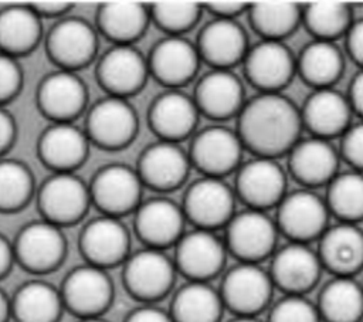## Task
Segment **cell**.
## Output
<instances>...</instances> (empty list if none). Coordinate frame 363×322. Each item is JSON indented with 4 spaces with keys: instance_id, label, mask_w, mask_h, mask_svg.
<instances>
[{
    "instance_id": "6da1fadb",
    "label": "cell",
    "mask_w": 363,
    "mask_h": 322,
    "mask_svg": "<svg viewBox=\"0 0 363 322\" xmlns=\"http://www.w3.org/2000/svg\"><path fill=\"white\" fill-rule=\"evenodd\" d=\"M237 135L258 157L277 159L295 146L303 128L301 111L279 92H259L240 111Z\"/></svg>"
},
{
    "instance_id": "7a4b0ae2",
    "label": "cell",
    "mask_w": 363,
    "mask_h": 322,
    "mask_svg": "<svg viewBox=\"0 0 363 322\" xmlns=\"http://www.w3.org/2000/svg\"><path fill=\"white\" fill-rule=\"evenodd\" d=\"M277 235L278 227L265 211L247 209L225 226L224 244L240 262L258 264L274 254Z\"/></svg>"
},
{
    "instance_id": "3957f363",
    "label": "cell",
    "mask_w": 363,
    "mask_h": 322,
    "mask_svg": "<svg viewBox=\"0 0 363 322\" xmlns=\"http://www.w3.org/2000/svg\"><path fill=\"white\" fill-rule=\"evenodd\" d=\"M272 291L268 271L259 264L238 262L225 272L218 292L224 308L235 316H257L268 306Z\"/></svg>"
},
{
    "instance_id": "277c9868",
    "label": "cell",
    "mask_w": 363,
    "mask_h": 322,
    "mask_svg": "<svg viewBox=\"0 0 363 322\" xmlns=\"http://www.w3.org/2000/svg\"><path fill=\"white\" fill-rule=\"evenodd\" d=\"M234 206L235 194L223 179L203 176L186 190L182 209L196 228L214 231L228 224Z\"/></svg>"
},
{
    "instance_id": "5b68a950",
    "label": "cell",
    "mask_w": 363,
    "mask_h": 322,
    "mask_svg": "<svg viewBox=\"0 0 363 322\" xmlns=\"http://www.w3.org/2000/svg\"><path fill=\"white\" fill-rule=\"evenodd\" d=\"M277 227L292 243L308 244L319 240L329 227V210L325 199L308 189L285 194L277 206Z\"/></svg>"
},
{
    "instance_id": "8992f818",
    "label": "cell",
    "mask_w": 363,
    "mask_h": 322,
    "mask_svg": "<svg viewBox=\"0 0 363 322\" xmlns=\"http://www.w3.org/2000/svg\"><path fill=\"white\" fill-rule=\"evenodd\" d=\"M242 149L235 131L213 125L197 132L190 145L189 159L203 176L223 179L238 169Z\"/></svg>"
},
{
    "instance_id": "52a82bcc",
    "label": "cell",
    "mask_w": 363,
    "mask_h": 322,
    "mask_svg": "<svg viewBox=\"0 0 363 322\" xmlns=\"http://www.w3.org/2000/svg\"><path fill=\"white\" fill-rule=\"evenodd\" d=\"M227 247L214 231L194 228L176 243L174 265L189 281L208 282L225 264Z\"/></svg>"
},
{
    "instance_id": "ba28073f",
    "label": "cell",
    "mask_w": 363,
    "mask_h": 322,
    "mask_svg": "<svg viewBox=\"0 0 363 322\" xmlns=\"http://www.w3.org/2000/svg\"><path fill=\"white\" fill-rule=\"evenodd\" d=\"M235 194L248 209L265 211L277 207L286 194V176L275 159L258 157L238 167Z\"/></svg>"
},
{
    "instance_id": "9c48e42d",
    "label": "cell",
    "mask_w": 363,
    "mask_h": 322,
    "mask_svg": "<svg viewBox=\"0 0 363 322\" xmlns=\"http://www.w3.org/2000/svg\"><path fill=\"white\" fill-rule=\"evenodd\" d=\"M244 72L259 92H279L296 72V58L284 41L262 40L248 48Z\"/></svg>"
},
{
    "instance_id": "30bf717a",
    "label": "cell",
    "mask_w": 363,
    "mask_h": 322,
    "mask_svg": "<svg viewBox=\"0 0 363 322\" xmlns=\"http://www.w3.org/2000/svg\"><path fill=\"white\" fill-rule=\"evenodd\" d=\"M176 265L163 250L145 248L126 260L123 279L132 295L143 301H156L173 287Z\"/></svg>"
},
{
    "instance_id": "8fae6325",
    "label": "cell",
    "mask_w": 363,
    "mask_h": 322,
    "mask_svg": "<svg viewBox=\"0 0 363 322\" xmlns=\"http://www.w3.org/2000/svg\"><path fill=\"white\" fill-rule=\"evenodd\" d=\"M268 272L274 287L286 295H303L318 284L322 264L308 244L291 241L274 252Z\"/></svg>"
},
{
    "instance_id": "7c38bea8",
    "label": "cell",
    "mask_w": 363,
    "mask_h": 322,
    "mask_svg": "<svg viewBox=\"0 0 363 322\" xmlns=\"http://www.w3.org/2000/svg\"><path fill=\"white\" fill-rule=\"evenodd\" d=\"M200 55L196 44L183 35H167L152 50L149 71L169 89H179L197 74Z\"/></svg>"
},
{
    "instance_id": "4fadbf2b",
    "label": "cell",
    "mask_w": 363,
    "mask_h": 322,
    "mask_svg": "<svg viewBox=\"0 0 363 322\" xmlns=\"http://www.w3.org/2000/svg\"><path fill=\"white\" fill-rule=\"evenodd\" d=\"M197 51L214 70H230L242 62L247 51V34L237 20L217 18L208 21L197 38Z\"/></svg>"
},
{
    "instance_id": "5bb4252c",
    "label": "cell",
    "mask_w": 363,
    "mask_h": 322,
    "mask_svg": "<svg viewBox=\"0 0 363 322\" xmlns=\"http://www.w3.org/2000/svg\"><path fill=\"white\" fill-rule=\"evenodd\" d=\"M186 217L182 206L166 197H155L138 206L135 227L150 248L163 250L176 245L184 234Z\"/></svg>"
},
{
    "instance_id": "9a60e30c",
    "label": "cell",
    "mask_w": 363,
    "mask_h": 322,
    "mask_svg": "<svg viewBox=\"0 0 363 322\" xmlns=\"http://www.w3.org/2000/svg\"><path fill=\"white\" fill-rule=\"evenodd\" d=\"M318 257L333 277H353L363 268V231L356 224L337 223L319 237Z\"/></svg>"
},
{
    "instance_id": "2e32d148",
    "label": "cell",
    "mask_w": 363,
    "mask_h": 322,
    "mask_svg": "<svg viewBox=\"0 0 363 322\" xmlns=\"http://www.w3.org/2000/svg\"><path fill=\"white\" fill-rule=\"evenodd\" d=\"M193 99L199 112L214 121L238 115L245 104L241 79L231 70L214 68L199 79Z\"/></svg>"
},
{
    "instance_id": "e0dca14e",
    "label": "cell",
    "mask_w": 363,
    "mask_h": 322,
    "mask_svg": "<svg viewBox=\"0 0 363 322\" xmlns=\"http://www.w3.org/2000/svg\"><path fill=\"white\" fill-rule=\"evenodd\" d=\"M189 153L176 142L160 140L140 156L138 174L142 183L156 190H173L186 182L190 172Z\"/></svg>"
},
{
    "instance_id": "ac0fdd59",
    "label": "cell",
    "mask_w": 363,
    "mask_h": 322,
    "mask_svg": "<svg viewBox=\"0 0 363 322\" xmlns=\"http://www.w3.org/2000/svg\"><path fill=\"white\" fill-rule=\"evenodd\" d=\"M352 113L347 98L333 88L313 89L301 109L302 125L312 136L326 140L347 131Z\"/></svg>"
},
{
    "instance_id": "d6986e66",
    "label": "cell",
    "mask_w": 363,
    "mask_h": 322,
    "mask_svg": "<svg viewBox=\"0 0 363 322\" xmlns=\"http://www.w3.org/2000/svg\"><path fill=\"white\" fill-rule=\"evenodd\" d=\"M289 170L305 187L328 184L336 174L339 153L333 145L316 136L299 139L289 150Z\"/></svg>"
},
{
    "instance_id": "ffe728a7",
    "label": "cell",
    "mask_w": 363,
    "mask_h": 322,
    "mask_svg": "<svg viewBox=\"0 0 363 322\" xmlns=\"http://www.w3.org/2000/svg\"><path fill=\"white\" fill-rule=\"evenodd\" d=\"M199 115L191 96L179 89H167L153 101L149 122L162 140L179 143L194 131Z\"/></svg>"
},
{
    "instance_id": "44dd1931",
    "label": "cell",
    "mask_w": 363,
    "mask_h": 322,
    "mask_svg": "<svg viewBox=\"0 0 363 322\" xmlns=\"http://www.w3.org/2000/svg\"><path fill=\"white\" fill-rule=\"evenodd\" d=\"M62 301L84 318L96 316L112 298V284L101 267L84 265L75 268L65 279Z\"/></svg>"
},
{
    "instance_id": "7402d4cb",
    "label": "cell",
    "mask_w": 363,
    "mask_h": 322,
    "mask_svg": "<svg viewBox=\"0 0 363 322\" xmlns=\"http://www.w3.org/2000/svg\"><path fill=\"white\" fill-rule=\"evenodd\" d=\"M142 180L133 169L125 165H111L102 169L92 184V196L96 204L116 216L135 209L139 204Z\"/></svg>"
},
{
    "instance_id": "603a6c76",
    "label": "cell",
    "mask_w": 363,
    "mask_h": 322,
    "mask_svg": "<svg viewBox=\"0 0 363 322\" xmlns=\"http://www.w3.org/2000/svg\"><path fill=\"white\" fill-rule=\"evenodd\" d=\"M65 241L54 223L35 221L24 227L16 243L18 260L30 270L47 271L58 265Z\"/></svg>"
},
{
    "instance_id": "cb8c5ba5",
    "label": "cell",
    "mask_w": 363,
    "mask_h": 322,
    "mask_svg": "<svg viewBox=\"0 0 363 322\" xmlns=\"http://www.w3.org/2000/svg\"><path fill=\"white\" fill-rule=\"evenodd\" d=\"M81 247L92 265H112L126 258L129 234L113 216L92 220L81 235Z\"/></svg>"
},
{
    "instance_id": "d4e9b609",
    "label": "cell",
    "mask_w": 363,
    "mask_h": 322,
    "mask_svg": "<svg viewBox=\"0 0 363 322\" xmlns=\"http://www.w3.org/2000/svg\"><path fill=\"white\" fill-rule=\"evenodd\" d=\"M136 129V113L121 96L99 101L89 113V132L101 145L123 146L135 136Z\"/></svg>"
},
{
    "instance_id": "484cf974",
    "label": "cell",
    "mask_w": 363,
    "mask_h": 322,
    "mask_svg": "<svg viewBox=\"0 0 363 322\" xmlns=\"http://www.w3.org/2000/svg\"><path fill=\"white\" fill-rule=\"evenodd\" d=\"M147 71L145 57L129 44H118L111 48L99 65L101 81L119 96L142 88Z\"/></svg>"
},
{
    "instance_id": "4316f807",
    "label": "cell",
    "mask_w": 363,
    "mask_h": 322,
    "mask_svg": "<svg viewBox=\"0 0 363 322\" xmlns=\"http://www.w3.org/2000/svg\"><path fill=\"white\" fill-rule=\"evenodd\" d=\"M88 191L82 180L69 173H58L48 179L40 193V204L51 223L77 220L85 210Z\"/></svg>"
},
{
    "instance_id": "83f0119b",
    "label": "cell",
    "mask_w": 363,
    "mask_h": 322,
    "mask_svg": "<svg viewBox=\"0 0 363 322\" xmlns=\"http://www.w3.org/2000/svg\"><path fill=\"white\" fill-rule=\"evenodd\" d=\"M343 54L333 41L313 40L301 51L296 72L313 89L332 88L343 72Z\"/></svg>"
},
{
    "instance_id": "f1b7e54d",
    "label": "cell",
    "mask_w": 363,
    "mask_h": 322,
    "mask_svg": "<svg viewBox=\"0 0 363 322\" xmlns=\"http://www.w3.org/2000/svg\"><path fill=\"white\" fill-rule=\"evenodd\" d=\"M316 308L325 322H360L363 318V285L353 277H333L322 288Z\"/></svg>"
},
{
    "instance_id": "f546056e",
    "label": "cell",
    "mask_w": 363,
    "mask_h": 322,
    "mask_svg": "<svg viewBox=\"0 0 363 322\" xmlns=\"http://www.w3.org/2000/svg\"><path fill=\"white\" fill-rule=\"evenodd\" d=\"M223 311L217 289L208 282L189 281L174 294L169 313L173 322H220Z\"/></svg>"
},
{
    "instance_id": "4dcf8cb0",
    "label": "cell",
    "mask_w": 363,
    "mask_h": 322,
    "mask_svg": "<svg viewBox=\"0 0 363 322\" xmlns=\"http://www.w3.org/2000/svg\"><path fill=\"white\" fill-rule=\"evenodd\" d=\"M95 45L94 30L79 18H68L58 23L48 38L51 55L65 65L85 62L94 54Z\"/></svg>"
},
{
    "instance_id": "1f68e13d",
    "label": "cell",
    "mask_w": 363,
    "mask_h": 322,
    "mask_svg": "<svg viewBox=\"0 0 363 322\" xmlns=\"http://www.w3.org/2000/svg\"><path fill=\"white\" fill-rule=\"evenodd\" d=\"M248 16L262 40L282 41L302 23V7L292 1H255L248 4Z\"/></svg>"
},
{
    "instance_id": "d6a6232c",
    "label": "cell",
    "mask_w": 363,
    "mask_h": 322,
    "mask_svg": "<svg viewBox=\"0 0 363 322\" xmlns=\"http://www.w3.org/2000/svg\"><path fill=\"white\" fill-rule=\"evenodd\" d=\"M85 101V88L78 77L68 71L51 74L40 88L43 109L55 118H69L77 113Z\"/></svg>"
},
{
    "instance_id": "836d02e7",
    "label": "cell",
    "mask_w": 363,
    "mask_h": 322,
    "mask_svg": "<svg viewBox=\"0 0 363 322\" xmlns=\"http://www.w3.org/2000/svg\"><path fill=\"white\" fill-rule=\"evenodd\" d=\"M62 296L47 282L33 281L23 285L14 296L13 312L18 322H55Z\"/></svg>"
},
{
    "instance_id": "e575fe53",
    "label": "cell",
    "mask_w": 363,
    "mask_h": 322,
    "mask_svg": "<svg viewBox=\"0 0 363 322\" xmlns=\"http://www.w3.org/2000/svg\"><path fill=\"white\" fill-rule=\"evenodd\" d=\"M325 203L340 223L356 224L363 220V173H337L329 183Z\"/></svg>"
},
{
    "instance_id": "d590c367",
    "label": "cell",
    "mask_w": 363,
    "mask_h": 322,
    "mask_svg": "<svg viewBox=\"0 0 363 322\" xmlns=\"http://www.w3.org/2000/svg\"><path fill=\"white\" fill-rule=\"evenodd\" d=\"M149 9L135 1H112L104 4L99 13L102 30L119 44L138 38L149 21Z\"/></svg>"
},
{
    "instance_id": "8d00e7d4",
    "label": "cell",
    "mask_w": 363,
    "mask_h": 322,
    "mask_svg": "<svg viewBox=\"0 0 363 322\" xmlns=\"http://www.w3.org/2000/svg\"><path fill=\"white\" fill-rule=\"evenodd\" d=\"M302 23L313 40L335 43L352 26V9L340 1H312L302 7Z\"/></svg>"
},
{
    "instance_id": "74e56055",
    "label": "cell",
    "mask_w": 363,
    "mask_h": 322,
    "mask_svg": "<svg viewBox=\"0 0 363 322\" xmlns=\"http://www.w3.org/2000/svg\"><path fill=\"white\" fill-rule=\"evenodd\" d=\"M45 162L55 167H71L79 163L86 152L84 133L69 123H58L45 131L40 142Z\"/></svg>"
},
{
    "instance_id": "f35d334b",
    "label": "cell",
    "mask_w": 363,
    "mask_h": 322,
    "mask_svg": "<svg viewBox=\"0 0 363 322\" xmlns=\"http://www.w3.org/2000/svg\"><path fill=\"white\" fill-rule=\"evenodd\" d=\"M40 35L37 13L28 7H10L0 13V45L13 52L28 50Z\"/></svg>"
},
{
    "instance_id": "ab89813d",
    "label": "cell",
    "mask_w": 363,
    "mask_h": 322,
    "mask_svg": "<svg viewBox=\"0 0 363 322\" xmlns=\"http://www.w3.org/2000/svg\"><path fill=\"white\" fill-rule=\"evenodd\" d=\"M201 10V4L194 1H156L149 14L169 35H182L197 24Z\"/></svg>"
},
{
    "instance_id": "60d3db41",
    "label": "cell",
    "mask_w": 363,
    "mask_h": 322,
    "mask_svg": "<svg viewBox=\"0 0 363 322\" xmlns=\"http://www.w3.org/2000/svg\"><path fill=\"white\" fill-rule=\"evenodd\" d=\"M31 190V176L18 162H0V207L14 209L23 204Z\"/></svg>"
},
{
    "instance_id": "b9f144b4",
    "label": "cell",
    "mask_w": 363,
    "mask_h": 322,
    "mask_svg": "<svg viewBox=\"0 0 363 322\" xmlns=\"http://www.w3.org/2000/svg\"><path fill=\"white\" fill-rule=\"evenodd\" d=\"M315 304L303 295H285L269 311L268 322H320Z\"/></svg>"
},
{
    "instance_id": "7bdbcfd3",
    "label": "cell",
    "mask_w": 363,
    "mask_h": 322,
    "mask_svg": "<svg viewBox=\"0 0 363 322\" xmlns=\"http://www.w3.org/2000/svg\"><path fill=\"white\" fill-rule=\"evenodd\" d=\"M340 156L356 170L363 173V121L350 125L342 135Z\"/></svg>"
},
{
    "instance_id": "ee69618b",
    "label": "cell",
    "mask_w": 363,
    "mask_h": 322,
    "mask_svg": "<svg viewBox=\"0 0 363 322\" xmlns=\"http://www.w3.org/2000/svg\"><path fill=\"white\" fill-rule=\"evenodd\" d=\"M20 84V70L16 61L6 55L0 54V99L11 96Z\"/></svg>"
},
{
    "instance_id": "f6af8a7d",
    "label": "cell",
    "mask_w": 363,
    "mask_h": 322,
    "mask_svg": "<svg viewBox=\"0 0 363 322\" xmlns=\"http://www.w3.org/2000/svg\"><path fill=\"white\" fill-rule=\"evenodd\" d=\"M345 35L349 57L363 68V18L353 21Z\"/></svg>"
},
{
    "instance_id": "bcb514c9",
    "label": "cell",
    "mask_w": 363,
    "mask_h": 322,
    "mask_svg": "<svg viewBox=\"0 0 363 322\" xmlns=\"http://www.w3.org/2000/svg\"><path fill=\"white\" fill-rule=\"evenodd\" d=\"M206 9L217 18H233L238 17L242 11L248 10V4L244 1H208Z\"/></svg>"
},
{
    "instance_id": "7dc6e473",
    "label": "cell",
    "mask_w": 363,
    "mask_h": 322,
    "mask_svg": "<svg viewBox=\"0 0 363 322\" xmlns=\"http://www.w3.org/2000/svg\"><path fill=\"white\" fill-rule=\"evenodd\" d=\"M125 322H173L169 312L156 306H140L135 309Z\"/></svg>"
},
{
    "instance_id": "c3c4849f",
    "label": "cell",
    "mask_w": 363,
    "mask_h": 322,
    "mask_svg": "<svg viewBox=\"0 0 363 322\" xmlns=\"http://www.w3.org/2000/svg\"><path fill=\"white\" fill-rule=\"evenodd\" d=\"M352 112L357 113L363 119V68L353 77L349 88V95L346 96Z\"/></svg>"
},
{
    "instance_id": "681fc988",
    "label": "cell",
    "mask_w": 363,
    "mask_h": 322,
    "mask_svg": "<svg viewBox=\"0 0 363 322\" xmlns=\"http://www.w3.org/2000/svg\"><path fill=\"white\" fill-rule=\"evenodd\" d=\"M13 133H14L13 119L6 111L0 108V150L10 143Z\"/></svg>"
},
{
    "instance_id": "f907efd6",
    "label": "cell",
    "mask_w": 363,
    "mask_h": 322,
    "mask_svg": "<svg viewBox=\"0 0 363 322\" xmlns=\"http://www.w3.org/2000/svg\"><path fill=\"white\" fill-rule=\"evenodd\" d=\"M11 258H13L11 245L0 234V275H3L9 270V267L11 264Z\"/></svg>"
},
{
    "instance_id": "816d5d0a",
    "label": "cell",
    "mask_w": 363,
    "mask_h": 322,
    "mask_svg": "<svg viewBox=\"0 0 363 322\" xmlns=\"http://www.w3.org/2000/svg\"><path fill=\"white\" fill-rule=\"evenodd\" d=\"M67 3H57V1H41V3H34V7L33 10L37 13V11H41V13H58L65 7Z\"/></svg>"
},
{
    "instance_id": "f5cc1de1",
    "label": "cell",
    "mask_w": 363,
    "mask_h": 322,
    "mask_svg": "<svg viewBox=\"0 0 363 322\" xmlns=\"http://www.w3.org/2000/svg\"><path fill=\"white\" fill-rule=\"evenodd\" d=\"M9 309H10L9 301L4 295V292L0 289V322H6L7 315H9Z\"/></svg>"
},
{
    "instance_id": "db71d44e",
    "label": "cell",
    "mask_w": 363,
    "mask_h": 322,
    "mask_svg": "<svg viewBox=\"0 0 363 322\" xmlns=\"http://www.w3.org/2000/svg\"><path fill=\"white\" fill-rule=\"evenodd\" d=\"M230 322H261V321L257 319V316H235Z\"/></svg>"
},
{
    "instance_id": "11a10c76",
    "label": "cell",
    "mask_w": 363,
    "mask_h": 322,
    "mask_svg": "<svg viewBox=\"0 0 363 322\" xmlns=\"http://www.w3.org/2000/svg\"><path fill=\"white\" fill-rule=\"evenodd\" d=\"M81 322H105L104 319H99L98 316H86Z\"/></svg>"
}]
</instances>
